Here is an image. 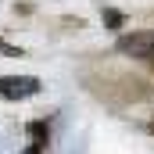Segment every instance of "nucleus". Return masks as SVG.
<instances>
[{
    "label": "nucleus",
    "instance_id": "f257e3e1",
    "mask_svg": "<svg viewBox=\"0 0 154 154\" xmlns=\"http://www.w3.org/2000/svg\"><path fill=\"white\" fill-rule=\"evenodd\" d=\"M118 50L129 54V57H147V61H154V29L122 36V39H118Z\"/></svg>",
    "mask_w": 154,
    "mask_h": 154
},
{
    "label": "nucleus",
    "instance_id": "f03ea898",
    "mask_svg": "<svg viewBox=\"0 0 154 154\" xmlns=\"http://www.w3.org/2000/svg\"><path fill=\"white\" fill-rule=\"evenodd\" d=\"M39 93V79L32 75H4L0 79V97L7 100H22V97H32Z\"/></svg>",
    "mask_w": 154,
    "mask_h": 154
},
{
    "label": "nucleus",
    "instance_id": "7ed1b4c3",
    "mask_svg": "<svg viewBox=\"0 0 154 154\" xmlns=\"http://www.w3.org/2000/svg\"><path fill=\"white\" fill-rule=\"evenodd\" d=\"M104 25L122 29V11H115V7H104Z\"/></svg>",
    "mask_w": 154,
    "mask_h": 154
},
{
    "label": "nucleus",
    "instance_id": "20e7f679",
    "mask_svg": "<svg viewBox=\"0 0 154 154\" xmlns=\"http://www.w3.org/2000/svg\"><path fill=\"white\" fill-rule=\"evenodd\" d=\"M25 154H43V140H32V143L25 147Z\"/></svg>",
    "mask_w": 154,
    "mask_h": 154
},
{
    "label": "nucleus",
    "instance_id": "39448f33",
    "mask_svg": "<svg viewBox=\"0 0 154 154\" xmlns=\"http://www.w3.org/2000/svg\"><path fill=\"white\" fill-rule=\"evenodd\" d=\"M0 50H4V54H11V57H22V50H18V47H7L4 39H0Z\"/></svg>",
    "mask_w": 154,
    "mask_h": 154
}]
</instances>
